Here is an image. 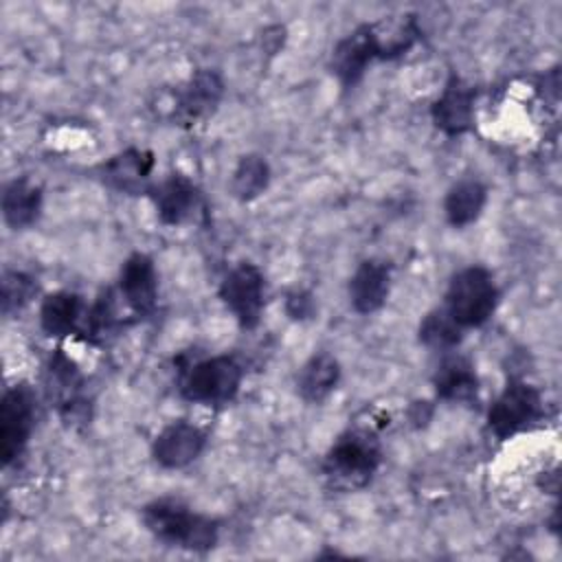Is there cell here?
I'll list each match as a JSON object with an SVG mask.
<instances>
[{
	"label": "cell",
	"mask_w": 562,
	"mask_h": 562,
	"mask_svg": "<svg viewBox=\"0 0 562 562\" xmlns=\"http://www.w3.org/2000/svg\"><path fill=\"white\" fill-rule=\"evenodd\" d=\"M391 292V266L382 259H364L356 266L347 296L349 305L358 314H373L378 312Z\"/></svg>",
	"instance_id": "cell-16"
},
{
	"label": "cell",
	"mask_w": 562,
	"mask_h": 562,
	"mask_svg": "<svg viewBox=\"0 0 562 562\" xmlns=\"http://www.w3.org/2000/svg\"><path fill=\"white\" fill-rule=\"evenodd\" d=\"M487 202V189L476 178L454 182L443 198V215L450 226L465 228L479 220Z\"/></svg>",
	"instance_id": "cell-21"
},
{
	"label": "cell",
	"mask_w": 562,
	"mask_h": 562,
	"mask_svg": "<svg viewBox=\"0 0 562 562\" xmlns=\"http://www.w3.org/2000/svg\"><path fill=\"white\" fill-rule=\"evenodd\" d=\"M463 338V329L446 314L443 307L428 312L419 323V342L435 351H450Z\"/></svg>",
	"instance_id": "cell-23"
},
{
	"label": "cell",
	"mask_w": 562,
	"mask_h": 562,
	"mask_svg": "<svg viewBox=\"0 0 562 562\" xmlns=\"http://www.w3.org/2000/svg\"><path fill=\"white\" fill-rule=\"evenodd\" d=\"M435 393L439 400L465 404L476 400L479 378L472 362L459 353L443 356L435 375H432Z\"/></svg>",
	"instance_id": "cell-18"
},
{
	"label": "cell",
	"mask_w": 562,
	"mask_h": 562,
	"mask_svg": "<svg viewBox=\"0 0 562 562\" xmlns=\"http://www.w3.org/2000/svg\"><path fill=\"white\" fill-rule=\"evenodd\" d=\"M222 97V77L211 68H200L176 90L171 116L182 127H195L215 114Z\"/></svg>",
	"instance_id": "cell-10"
},
{
	"label": "cell",
	"mask_w": 562,
	"mask_h": 562,
	"mask_svg": "<svg viewBox=\"0 0 562 562\" xmlns=\"http://www.w3.org/2000/svg\"><path fill=\"white\" fill-rule=\"evenodd\" d=\"M35 281L22 270H4L2 272V314L11 316L31 303L35 296Z\"/></svg>",
	"instance_id": "cell-24"
},
{
	"label": "cell",
	"mask_w": 562,
	"mask_h": 562,
	"mask_svg": "<svg viewBox=\"0 0 562 562\" xmlns=\"http://www.w3.org/2000/svg\"><path fill=\"white\" fill-rule=\"evenodd\" d=\"M83 375L72 358L64 353V349H55L46 364L44 389L50 406H55L57 415L68 424H86L90 419V402L83 393Z\"/></svg>",
	"instance_id": "cell-7"
},
{
	"label": "cell",
	"mask_w": 562,
	"mask_h": 562,
	"mask_svg": "<svg viewBox=\"0 0 562 562\" xmlns=\"http://www.w3.org/2000/svg\"><path fill=\"white\" fill-rule=\"evenodd\" d=\"M340 382V362L329 351L312 353L296 375V393L307 404L325 402Z\"/></svg>",
	"instance_id": "cell-19"
},
{
	"label": "cell",
	"mask_w": 562,
	"mask_h": 562,
	"mask_svg": "<svg viewBox=\"0 0 562 562\" xmlns=\"http://www.w3.org/2000/svg\"><path fill=\"white\" fill-rule=\"evenodd\" d=\"M244 380V367L235 356L217 353L178 362V391L191 404L222 406L235 400Z\"/></svg>",
	"instance_id": "cell-3"
},
{
	"label": "cell",
	"mask_w": 562,
	"mask_h": 562,
	"mask_svg": "<svg viewBox=\"0 0 562 562\" xmlns=\"http://www.w3.org/2000/svg\"><path fill=\"white\" fill-rule=\"evenodd\" d=\"M542 417V393L527 380L514 378L487 411V428L496 439H509Z\"/></svg>",
	"instance_id": "cell-6"
},
{
	"label": "cell",
	"mask_w": 562,
	"mask_h": 562,
	"mask_svg": "<svg viewBox=\"0 0 562 562\" xmlns=\"http://www.w3.org/2000/svg\"><path fill=\"white\" fill-rule=\"evenodd\" d=\"M378 59H384V55L375 22H364L336 42L329 68L342 88H353Z\"/></svg>",
	"instance_id": "cell-9"
},
{
	"label": "cell",
	"mask_w": 562,
	"mask_h": 562,
	"mask_svg": "<svg viewBox=\"0 0 562 562\" xmlns=\"http://www.w3.org/2000/svg\"><path fill=\"white\" fill-rule=\"evenodd\" d=\"M501 292L492 272L483 266H468L452 274L443 294L446 314L463 329L485 325L496 312Z\"/></svg>",
	"instance_id": "cell-4"
},
{
	"label": "cell",
	"mask_w": 562,
	"mask_h": 562,
	"mask_svg": "<svg viewBox=\"0 0 562 562\" xmlns=\"http://www.w3.org/2000/svg\"><path fill=\"white\" fill-rule=\"evenodd\" d=\"M411 422H415L417 426H422V424H426L428 419H430V415H432V408L428 406V402H415L413 406H411Z\"/></svg>",
	"instance_id": "cell-26"
},
{
	"label": "cell",
	"mask_w": 562,
	"mask_h": 562,
	"mask_svg": "<svg viewBox=\"0 0 562 562\" xmlns=\"http://www.w3.org/2000/svg\"><path fill=\"white\" fill-rule=\"evenodd\" d=\"M37 397L29 382H15L4 389L0 400V457L4 465L18 461L33 435Z\"/></svg>",
	"instance_id": "cell-5"
},
{
	"label": "cell",
	"mask_w": 562,
	"mask_h": 562,
	"mask_svg": "<svg viewBox=\"0 0 562 562\" xmlns=\"http://www.w3.org/2000/svg\"><path fill=\"white\" fill-rule=\"evenodd\" d=\"M382 463V448L369 428L342 432L325 452L321 472L331 487L356 492L371 483Z\"/></svg>",
	"instance_id": "cell-2"
},
{
	"label": "cell",
	"mask_w": 562,
	"mask_h": 562,
	"mask_svg": "<svg viewBox=\"0 0 562 562\" xmlns=\"http://www.w3.org/2000/svg\"><path fill=\"white\" fill-rule=\"evenodd\" d=\"M119 299L136 318H147L158 305V272L149 255H130L119 272Z\"/></svg>",
	"instance_id": "cell-11"
},
{
	"label": "cell",
	"mask_w": 562,
	"mask_h": 562,
	"mask_svg": "<svg viewBox=\"0 0 562 562\" xmlns=\"http://www.w3.org/2000/svg\"><path fill=\"white\" fill-rule=\"evenodd\" d=\"M149 198L158 220L165 226H180L193 220L195 213L202 209L200 189L193 184L191 178L182 173H171L158 184H151Z\"/></svg>",
	"instance_id": "cell-13"
},
{
	"label": "cell",
	"mask_w": 562,
	"mask_h": 562,
	"mask_svg": "<svg viewBox=\"0 0 562 562\" xmlns=\"http://www.w3.org/2000/svg\"><path fill=\"white\" fill-rule=\"evenodd\" d=\"M42 213V187L31 178H13L2 189V217L9 228L24 231Z\"/></svg>",
	"instance_id": "cell-20"
},
{
	"label": "cell",
	"mask_w": 562,
	"mask_h": 562,
	"mask_svg": "<svg viewBox=\"0 0 562 562\" xmlns=\"http://www.w3.org/2000/svg\"><path fill=\"white\" fill-rule=\"evenodd\" d=\"M430 116L435 127L446 136H461L470 132L474 123V88L452 75L430 105Z\"/></svg>",
	"instance_id": "cell-15"
},
{
	"label": "cell",
	"mask_w": 562,
	"mask_h": 562,
	"mask_svg": "<svg viewBox=\"0 0 562 562\" xmlns=\"http://www.w3.org/2000/svg\"><path fill=\"white\" fill-rule=\"evenodd\" d=\"M143 527L162 544L206 553L220 540V522L211 516L193 512L187 503L165 496L149 501L140 509Z\"/></svg>",
	"instance_id": "cell-1"
},
{
	"label": "cell",
	"mask_w": 562,
	"mask_h": 562,
	"mask_svg": "<svg viewBox=\"0 0 562 562\" xmlns=\"http://www.w3.org/2000/svg\"><path fill=\"white\" fill-rule=\"evenodd\" d=\"M217 294L239 327L255 329L259 325L266 305V279L255 263L239 261L233 266L224 274Z\"/></svg>",
	"instance_id": "cell-8"
},
{
	"label": "cell",
	"mask_w": 562,
	"mask_h": 562,
	"mask_svg": "<svg viewBox=\"0 0 562 562\" xmlns=\"http://www.w3.org/2000/svg\"><path fill=\"white\" fill-rule=\"evenodd\" d=\"M270 184L268 160L259 154H246L231 173V193L239 202L257 200Z\"/></svg>",
	"instance_id": "cell-22"
},
{
	"label": "cell",
	"mask_w": 562,
	"mask_h": 562,
	"mask_svg": "<svg viewBox=\"0 0 562 562\" xmlns=\"http://www.w3.org/2000/svg\"><path fill=\"white\" fill-rule=\"evenodd\" d=\"M206 448V432L189 422L176 419L162 426L151 441V459L165 470H182L191 465Z\"/></svg>",
	"instance_id": "cell-12"
},
{
	"label": "cell",
	"mask_w": 562,
	"mask_h": 562,
	"mask_svg": "<svg viewBox=\"0 0 562 562\" xmlns=\"http://www.w3.org/2000/svg\"><path fill=\"white\" fill-rule=\"evenodd\" d=\"M154 165L156 160L149 149L127 147L108 158L105 162H101L97 173L105 187L119 193L136 195L143 191L149 193V176L154 171Z\"/></svg>",
	"instance_id": "cell-14"
},
{
	"label": "cell",
	"mask_w": 562,
	"mask_h": 562,
	"mask_svg": "<svg viewBox=\"0 0 562 562\" xmlns=\"http://www.w3.org/2000/svg\"><path fill=\"white\" fill-rule=\"evenodd\" d=\"M88 305L83 299L70 290H57L42 299L40 305V327L46 336L66 338L81 334Z\"/></svg>",
	"instance_id": "cell-17"
},
{
	"label": "cell",
	"mask_w": 562,
	"mask_h": 562,
	"mask_svg": "<svg viewBox=\"0 0 562 562\" xmlns=\"http://www.w3.org/2000/svg\"><path fill=\"white\" fill-rule=\"evenodd\" d=\"M285 312L294 321H305L314 314V299L305 290H292L285 296Z\"/></svg>",
	"instance_id": "cell-25"
}]
</instances>
